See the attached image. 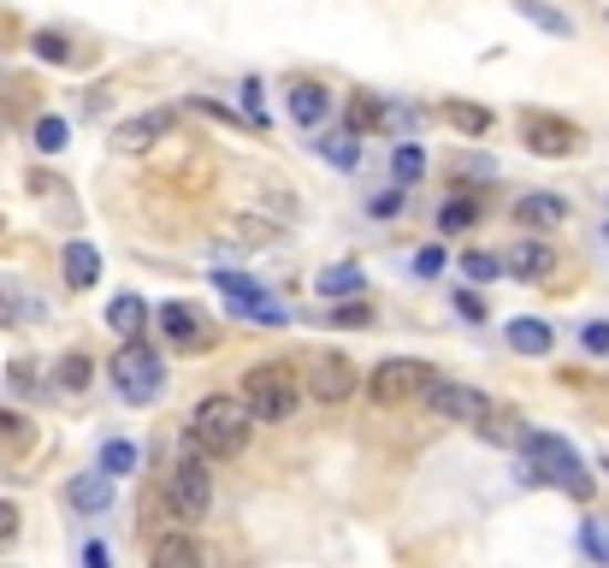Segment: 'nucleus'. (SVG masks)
<instances>
[{
	"instance_id": "1",
	"label": "nucleus",
	"mask_w": 609,
	"mask_h": 568,
	"mask_svg": "<svg viewBox=\"0 0 609 568\" xmlns=\"http://www.w3.org/2000/svg\"><path fill=\"white\" fill-rule=\"evenodd\" d=\"M255 433V415L242 409V397H202L196 421H189V438L202 444L207 456H242Z\"/></svg>"
},
{
	"instance_id": "2",
	"label": "nucleus",
	"mask_w": 609,
	"mask_h": 568,
	"mask_svg": "<svg viewBox=\"0 0 609 568\" xmlns=\"http://www.w3.org/2000/svg\"><path fill=\"white\" fill-rule=\"evenodd\" d=\"M166 497H172V515H178V521H207V509H214V468H207V451L196 438L178 444V456H172Z\"/></svg>"
},
{
	"instance_id": "3",
	"label": "nucleus",
	"mask_w": 609,
	"mask_h": 568,
	"mask_svg": "<svg viewBox=\"0 0 609 568\" xmlns=\"http://www.w3.org/2000/svg\"><path fill=\"white\" fill-rule=\"evenodd\" d=\"M296 403H302V379H296L285 361H260L242 379V409H249L255 421H290Z\"/></svg>"
},
{
	"instance_id": "4",
	"label": "nucleus",
	"mask_w": 609,
	"mask_h": 568,
	"mask_svg": "<svg viewBox=\"0 0 609 568\" xmlns=\"http://www.w3.org/2000/svg\"><path fill=\"white\" fill-rule=\"evenodd\" d=\"M520 444H527V474H533V479H550V486H562L568 497H586V492H591V474H586V462L574 456L568 438L527 433Z\"/></svg>"
},
{
	"instance_id": "5",
	"label": "nucleus",
	"mask_w": 609,
	"mask_h": 568,
	"mask_svg": "<svg viewBox=\"0 0 609 568\" xmlns=\"http://www.w3.org/2000/svg\"><path fill=\"white\" fill-rule=\"evenodd\" d=\"M113 385H118V397L136 403V409L154 403V397H161V385H166L161 355H154L143 338H125V343H118V355H113Z\"/></svg>"
},
{
	"instance_id": "6",
	"label": "nucleus",
	"mask_w": 609,
	"mask_h": 568,
	"mask_svg": "<svg viewBox=\"0 0 609 568\" xmlns=\"http://www.w3.org/2000/svg\"><path fill=\"white\" fill-rule=\"evenodd\" d=\"M426 409L438 421H456V426H492L497 421V403L485 397V391L462 385V379H438V373L426 379Z\"/></svg>"
},
{
	"instance_id": "7",
	"label": "nucleus",
	"mask_w": 609,
	"mask_h": 568,
	"mask_svg": "<svg viewBox=\"0 0 609 568\" xmlns=\"http://www.w3.org/2000/svg\"><path fill=\"white\" fill-rule=\"evenodd\" d=\"M361 385L355 361L338 355V350H314V361H308V391H314L320 403H350Z\"/></svg>"
},
{
	"instance_id": "8",
	"label": "nucleus",
	"mask_w": 609,
	"mask_h": 568,
	"mask_svg": "<svg viewBox=\"0 0 609 568\" xmlns=\"http://www.w3.org/2000/svg\"><path fill=\"white\" fill-rule=\"evenodd\" d=\"M426 379H432V368L426 361H379L373 368V379H368V391H373V403H403V397H414V391H426Z\"/></svg>"
},
{
	"instance_id": "9",
	"label": "nucleus",
	"mask_w": 609,
	"mask_h": 568,
	"mask_svg": "<svg viewBox=\"0 0 609 568\" xmlns=\"http://www.w3.org/2000/svg\"><path fill=\"white\" fill-rule=\"evenodd\" d=\"M520 136H527L533 154H550V161H562V154L580 148V125H568V118H545V113L520 118Z\"/></svg>"
},
{
	"instance_id": "10",
	"label": "nucleus",
	"mask_w": 609,
	"mask_h": 568,
	"mask_svg": "<svg viewBox=\"0 0 609 568\" xmlns=\"http://www.w3.org/2000/svg\"><path fill=\"white\" fill-rule=\"evenodd\" d=\"M154 320H161V332H166L172 350H202V343H207V320H202V308H189V302H166Z\"/></svg>"
},
{
	"instance_id": "11",
	"label": "nucleus",
	"mask_w": 609,
	"mask_h": 568,
	"mask_svg": "<svg viewBox=\"0 0 609 568\" xmlns=\"http://www.w3.org/2000/svg\"><path fill=\"white\" fill-rule=\"evenodd\" d=\"M166 131H172V107L136 113V118H125V125L113 131V148H125V154H143V148H154V143H161Z\"/></svg>"
},
{
	"instance_id": "12",
	"label": "nucleus",
	"mask_w": 609,
	"mask_h": 568,
	"mask_svg": "<svg viewBox=\"0 0 609 568\" xmlns=\"http://www.w3.org/2000/svg\"><path fill=\"white\" fill-rule=\"evenodd\" d=\"M503 272H515V279H527V285L550 279V244L545 237H520V244H509L503 249Z\"/></svg>"
},
{
	"instance_id": "13",
	"label": "nucleus",
	"mask_w": 609,
	"mask_h": 568,
	"mask_svg": "<svg viewBox=\"0 0 609 568\" xmlns=\"http://www.w3.org/2000/svg\"><path fill=\"white\" fill-rule=\"evenodd\" d=\"M65 497H72L78 515H107V509H113V474H107V468L78 474L72 486H65Z\"/></svg>"
},
{
	"instance_id": "14",
	"label": "nucleus",
	"mask_w": 609,
	"mask_h": 568,
	"mask_svg": "<svg viewBox=\"0 0 609 568\" xmlns=\"http://www.w3.org/2000/svg\"><path fill=\"white\" fill-rule=\"evenodd\" d=\"M515 219L527 231H550V226H562V219H568V202L562 196H520L515 202Z\"/></svg>"
},
{
	"instance_id": "15",
	"label": "nucleus",
	"mask_w": 609,
	"mask_h": 568,
	"mask_svg": "<svg viewBox=\"0 0 609 568\" xmlns=\"http://www.w3.org/2000/svg\"><path fill=\"white\" fill-rule=\"evenodd\" d=\"M326 113H332V95H326L320 83H296V90H290V118H296L302 131L326 125Z\"/></svg>"
},
{
	"instance_id": "16",
	"label": "nucleus",
	"mask_w": 609,
	"mask_h": 568,
	"mask_svg": "<svg viewBox=\"0 0 609 568\" xmlns=\"http://www.w3.org/2000/svg\"><path fill=\"white\" fill-rule=\"evenodd\" d=\"M503 338H509L520 355H550V343H556V332L545 320H509V326H503Z\"/></svg>"
},
{
	"instance_id": "17",
	"label": "nucleus",
	"mask_w": 609,
	"mask_h": 568,
	"mask_svg": "<svg viewBox=\"0 0 609 568\" xmlns=\"http://www.w3.org/2000/svg\"><path fill=\"white\" fill-rule=\"evenodd\" d=\"M95 279H101V255L83 244V237H78V244H65V285H72V290H90Z\"/></svg>"
},
{
	"instance_id": "18",
	"label": "nucleus",
	"mask_w": 609,
	"mask_h": 568,
	"mask_svg": "<svg viewBox=\"0 0 609 568\" xmlns=\"http://www.w3.org/2000/svg\"><path fill=\"white\" fill-rule=\"evenodd\" d=\"M107 326H113L118 338H143V326H148L143 297H113V302H107Z\"/></svg>"
},
{
	"instance_id": "19",
	"label": "nucleus",
	"mask_w": 609,
	"mask_h": 568,
	"mask_svg": "<svg viewBox=\"0 0 609 568\" xmlns=\"http://www.w3.org/2000/svg\"><path fill=\"white\" fill-rule=\"evenodd\" d=\"M361 285H368V272H361L355 261H338V267H326L320 279H314V290H320V297H355Z\"/></svg>"
},
{
	"instance_id": "20",
	"label": "nucleus",
	"mask_w": 609,
	"mask_h": 568,
	"mask_svg": "<svg viewBox=\"0 0 609 568\" xmlns=\"http://www.w3.org/2000/svg\"><path fill=\"white\" fill-rule=\"evenodd\" d=\"M320 154H326L332 166H343V172L361 166V143H355V131H326V136H320Z\"/></svg>"
},
{
	"instance_id": "21",
	"label": "nucleus",
	"mask_w": 609,
	"mask_h": 568,
	"mask_svg": "<svg viewBox=\"0 0 609 568\" xmlns=\"http://www.w3.org/2000/svg\"><path fill=\"white\" fill-rule=\"evenodd\" d=\"M444 118H450V125H456L462 136H485V131H492V113L474 107V101H450Z\"/></svg>"
},
{
	"instance_id": "22",
	"label": "nucleus",
	"mask_w": 609,
	"mask_h": 568,
	"mask_svg": "<svg viewBox=\"0 0 609 568\" xmlns=\"http://www.w3.org/2000/svg\"><path fill=\"white\" fill-rule=\"evenodd\" d=\"M580 550L598 557V562H609V515H586L580 521Z\"/></svg>"
},
{
	"instance_id": "23",
	"label": "nucleus",
	"mask_w": 609,
	"mask_h": 568,
	"mask_svg": "<svg viewBox=\"0 0 609 568\" xmlns=\"http://www.w3.org/2000/svg\"><path fill=\"white\" fill-rule=\"evenodd\" d=\"M101 468H107L113 479L131 474V468H136V444H131V438H107V444H101Z\"/></svg>"
},
{
	"instance_id": "24",
	"label": "nucleus",
	"mask_w": 609,
	"mask_h": 568,
	"mask_svg": "<svg viewBox=\"0 0 609 568\" xmlns=\"http://www.w3.org/2000/svg\"><path fill=\"white\" fill-rule=\"evenodd\" d=\"M515 7H520V12H527V19H533V24H545V30H550V37H574V24H568V19H562V12H556V7H545V0H515Z\"/></svg>"
},
{
	"instance_id": "25",
	"label": "nucleus",
	"mask_w": 609,
	"mask_h": 568,
	"mask_svg": "<svg viewBox=\"0 0 609 568\" xmlns=\"http://www.w3.org/2000/svg\"><path fill=\"white\" fill-rule=\"evenodd\" d=\"M154 562L161 568H172V562H202V545H189V539H154Z\"/></svg>"
},
{
	"instance_id": "26",
	"label": "nucleus",
	"mask_w": 609,
	"mask_h": 568,
	"mask_svg": "<svg viewBox=\"0 0 609 568\" xmlns=\"http://www.w3.org/2000/svg\"><path fill=\"white\" fill-rule=\"evenodd\" d=\"M90 355H65L60 361V391H72V397H83V391H90Z\"/></svg>"
},
{
	"instance_id": "27",
	"label": "nucleus",
	"mask_w": 609,
	"mask_h": 568,
	"mask_svg": "<svg viewBox=\"0 0 609 568\" xmlns=\"http://www.w3.org/2000/svg\"><path fill=\"white\" fill-rule=\"evenodd\" d=\"M30 48H37V60H48V65H65V60H72V42H65L60 30H37V37H30Z\"/></svg>"
},
{
	"instance_id": "28",
	"label": "nucleus",
	"mask_w": 609,
	"mask_h": 568,
	"mask_svg": "<svg viewBox=\"0 0 609 568\" xmlns=\"http://www.w3.org/2000/svg\"><path fill=\"white\" fill-rule=\"evenodd\" d=\"M391 172H396L403 184H414V178L426 172V154L414 148V143H396V154H391Z\"/></svg>"
},
{
	"instance_id": "29",
	"label": "nucleus",
	"mask_w": 609,
	"mask_h": 568,
	"mask_svg": "<svg viewBox=\"0 0 609 568\" xmlns=\"http://www.w3.org/2000/svg\"><path fill=\"white\" fill-rule=\"evenodd\" d=\"M474 219H479V208H474V202H444L438 231H450V237H456V231H467V226H474Z\"/></svg>"
},
{
	"instance_id": "30",
	"label": "nucleus",
	"mask_w": 609,
	"mask_h": 568,
	"mask_svg": "<svg viewBox=\"0 0 609 568\" xmlns=\"http://www.w3.org/2000/svg\"><path fill=\"white\" fill-rule=\"evenodd\" d=\"M65 136H72V131H65V118H37V148L42 154H60Z\"/></svg>"
},
{
	"instance_id": "31",
	"label": "nucleus",
	"mask_w": 609,
	"mask_h": 568,
	"mask_svg": "<svg viewBox=\"0 0 609 568\" xmlns=\"http://www.w3.org/2000/svg\"><path fill=\"white\" fill-rule=\"evenodd\" d=\"M462 272L485 285V279H503V261H497V255H479V249H474V255H462Z\"/></svg>"
},
{
	"instance_id": "32",
	"label": "nucleus",
	"mask_w": 609,
	"mask_h": 568,
	"mask_svg": "<svg viewBox=\"0 0 609 568\" xmlns=\"http://www.w3.org/2000/svg\"><path fill=\"white\" fill-rule=\"evenodd\" d=\"M30 444V426L19 421V415H7V409H0V451H24Z\"/></svg>"
},
{
	"instance_id": "33",
	"label": "nucleus",
	"mask_w": 609,
	"mask_h": 568,
	"mask_svg": "<svg viewBox=\"0 0 609 568\" xmlns=\"http://www.w3.org/2000/svg\"><path fill=\"white\" fill-rule=\"evenodd\" d=\"M19 320H24V297L0 279V332H7V326H19Z\"/></svg>"
},
{
	"instance_id": "34",
	"label": "nucleus",
	"mask_w": 609,
	"mask_h": 568,
	"mask_svg": "<svg viewBox=\"0 0 609 568\" xmlns=\"http://www.w3.org/2000/svg\"><path fill=\"white\" fill-rule=\"evenodd\" d=\"M580 343H586L591 355H609V320H591L586 332H580Z\"/></svg>"
},
{
	"instance_id": "35",
	"label": "nucleus",
	"mask_w": 609,
	"mask_h": 568,
	"mask_svg": "<svg viewBox=\"0 0 609 568\" xmlns=\"http://www.w3.org/2000/svg\"><path fill=\"white\" fill-rule=\"evenodd\" d=\"M414 272H421V279H438V272H444V249L438 244L421 249V255H414Z\"/></svg>"
},
{
	"instance_id": "36",
	"label": "nucleus",
	"mask_w": 609,
	"mask_h": 568,
	"mask_svg": "<svg viewBox=\"0 0 609 568\" xmlns=\"http://www.w3.org/2000/svg\"><path fill=\"white\" fill-rule=\"evenodd\" d=\"M237 237H242V244H272L278 226H260V219H237Z\"/></svg>"
},
{
	"instance_id": "37",
	"label": "nucleus",
	"mask_w": 609,
	"mask_h": 568,
	"mask_svg": "<svg viewBox=\"0 0 609 568\" xmlns=\"http://www.w3.org/2000/svg\"><path fill=\"white\" fill-rule=\"evenodd\" d=\"M12 539H19V504L0 497V545H12Z\"/></svg>"
},
{
	"instance_id": "38",
	"label": "nucleus",
	"mask_w": 609,
	"mask_h": 568,
	"mask_svg": "<svg viewBox=\"0 0 609 568\" xmlns=\"http://www.w3.org/2000/svg\"><path fill=\"white\" fill-rule=\"evenodd\" d=\"M242 107H249L255 125H267V107H260V83H242Z\"/></svg>"
},
{
	"instance_id": "39",
	"label": "nucleus",
	"mask_w": 609,
	"mask_h": 568,
	"mask_svg": "<svg viewBox=\"0 0 609 568\" xmlns=\"http://www.w3.org/2000/svg\"><path fill=\"white\" fill-rule=\"evenodd\" d=\"M12 391H37V368L30 361H12Z\"/></svg>"
},
{
	"instance_id": "40",
	"label": "nucleus",
	"mask_w": 609,
	"mask_h": 568,
	"mask_svg": "<svg viewBox=\"0 0 609 568\" xmlns=\"http://www.w3.org/2000/svg\"><path fill=\"white\" fill-rule=\"evenodd\" d=\"M396 208H403V189H385V196H373V214H379V219H391Z\"/></svg>"
},
{
	"instance_id": "41",
	"label": "nucleus",
	"mask_w": 609,
	"mask_h": 568,
	"mask_svg": "<svg viewBox=\"0 0 609 568\" xmlns=\"http://www.w3.org/2000/svg\"><path fill=\"white\" fill-rule=\"evenodd\" d=\"M456 308H462L467 320H485V302H479V297H467V290H462V297H456Z\"/></svg>"
},
{
	"instance_id": "42",
	"label": "nucleus",
	"mask_w": 609,
	"mask_h": 568,
	"mask_svg": "<svg viewBox=\"0 0 609 568\" xmlns=\"http://www.w3.org/2000/svg\"><path fill=\"white\" fill-rule=\"evenodd\" d=\"M603 237H609V226H603Z\"/></svg>"
}]
</instances>
